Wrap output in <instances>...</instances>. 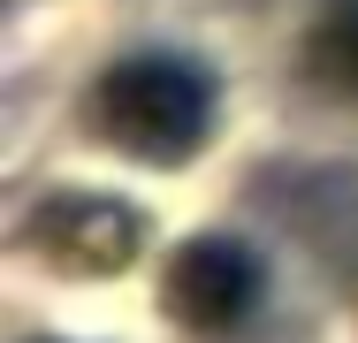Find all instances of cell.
<instances>
[{
	"instance_id": "3",
	"label": "cell",
	"mask_w": 358,
	"mask_h": 343,
	"mask_svg": "<svg viewBox=\"0 0 358 343\" xmlns=\"http://www.w3.org/2000/svg\"><path fill=\"white\" fill-rule=\"evenodd\" d=\"M259 305V260L236 237H191L168 260V313L199 336H229Z\"/></svg>"
},
{
	"instance_id": "4",
	"label": "cell",
	"mask_w": 358,
	"mask_h": 343,
	"mask_svg": "<svg viewBox=\"0 0 358 343\" xmlns=\"http://www.w3.org/2000/svg\"><path fill=\"white\" fill-rule=\"evenodd\" d=\"M305 69H313L328 92L358 99V0H336V8L305 31Z\"/></svg>"
},
{
	"instance_id": "1",
	"label": "cell",
	"mask_w": 358,
	"mask_h": 343,
	"mask_svg": "<svg viewBox=\"0 0 358 343\" xmlns=\"http://www.w3.org/2000/svg\"><path fill=\"white\" fill-rule=\"evenodd\" d=\"M92 122L138 160H191L214 130V84L183 54H130V62L99 69Z\"/></svg>"
},
{
	"instance_id": "2",
	"label": "cell",
	"mask_w": 358,
	"mask_h": 343,
	"mask_svg": "<svg viewBox=\"0 0 358 343\" xmlns=\"http://www.w3.org/2000/svg\"><path fill=\"white\" fill-rule=\"evenodd\" d=\"M23 244L62 274H115L138 260V214L99 191H62L23 221Z\"/></svg>"
}]
</instances>
